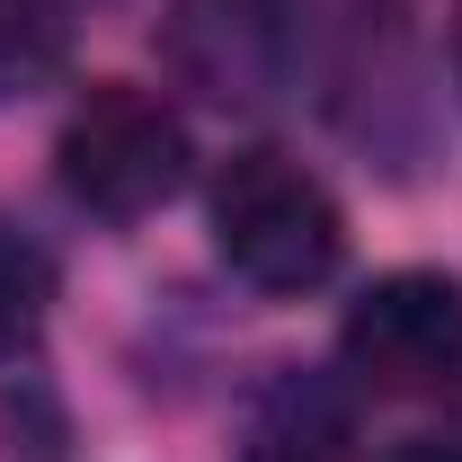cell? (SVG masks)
<instances>
[{
  "label": "cell",
  "mask_w": 462,
  "mask_h": 462,
  "mask_svg": "<svg viewBox=\"0 0 462 462\" xmlns=\"http://www.w3.org/2000/svg\"><path fill=\"white\" fill-rule=\"evenodd\" d=\"M214 249L258 293H311V285H329V267L346 249V214L302 161L240 152L214 178Z\"/></svg>",
  "instance_id": "6da1fadb"
},
{
  "label": "cell",
  "mask_w": 462,
  "mask_h": 462,
  "mask_svg": "<svg viewBox=\"0 0 462 462\" xmlns=\"http://www.w3.org/2000/svg\"><path fill=\"white\" fill-rule=\"evenodd\" d=\"M62 187L71 205L107 214V223H134L152 205H170L187 187V125H178L170 98L134 89V80H98L80 107L62 116Z\"/></svg>",
  "instance_id": "7a4b0ae2"
},
{
  "label": "cell",
  "mask_w": 462,
  "mask_h": 462,
  "mask_svg": "<svg viewBox=\"0 0 462 462\" xmlns=\"http://www.w3.org/2000/svg\"><path fill=\"white\" fill-rule=\"evenodd\" d=\"M338 356L365 392H454L462 383V285L436 267H401L346 302Z\"/></svg>",
  "instance_id": "3957f363"
},
{
  "label": "cell",
  "mask_w": 462,
  "mask_h": 462,
  "mask_svg": "<svg viewBox=\"0 0 462 462\" xmlns=\"http://www.w3.org/2000/svg\"><path fill=\"white\" fill-rule=\"evenodd\" d=\"M293 0H178L170 54L214 98H276L293 80Z\"/></svg>",
  "instance_id": "277c9868"
},
{
  "label": "cell",
  "mask_w": 462,
  "mask_h": 462,
  "mask_svg": "<svg viewBox=\"0 0 462 462\" xmlns=\"http://www.w3.org/2000/svg\"><path fill=\"white\" fill-rule=\"evenodd\" d=\"M62 45H71V0H0V98L45 89Z\"/></svg>",
  "instance_id": "5b68a950"
},
{
  "label": "cell",
  "mask_w": 462,
  "mask_h": 462,
  "mask_svg": "<svg viewBox=\"0 0 462 462\" xmlns=\"http://www.w3.org/2000/svg\"><path fill=\"white\" fill-rule=\"evenodd\" d=\"M45 302H54V258L27 231L0 223V356H18V346L45 329Z\"/></svg>",
  "instance_id": "8992f818"
},
{
  "label": "cell",
  "mask_w": 462,
  "mask_h": 462,
  "mask_svg": "<svg viewBox=\"0 0 462 462\" xmlns=\"http://www.w3.org/2000/svg\"><path fill=\"white\" fill-rule=\"evenodd\" d=\"M249 462H320V445H311V427H302V418H293V427L267 418V427H258V445H249Z\"/></svg>",
  "instance_id": "52a82bcc"
},
{
  "label": "cell",
  "mask_w": 462,
  "mask_h": 462,
  "mask_svg": "<svg viewBox=\"0 0 462 462\" xmlns=\"http://www.w3.org/2000/svg\"><path fill=\"white\" fill-rule=\"evenodd\" d=\"M392 462H462V445H436V436H409Z\"/></svg>",
  "instance_id": "ba28073f"
},
{
  "label": "cell",
  "mask_w": 462,
  "mask_h": 462,
  "mask_svg": "<svg viewBox=\"0 0 462 462\" xmlns=\"http://www.w3.org/2000/svg\"><path fill=\"white\" fill-rule=\"evenodd\" d=\"M454 89H462V18H454Z\"/></svg>",
  "instance_id": "9c48e42d"
}]
</instances>
